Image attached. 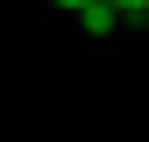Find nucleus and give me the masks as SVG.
Returning a JSON list of instances; mask_svg holds the SVG:
<instances>
[{
  "mask_svg": "<svg viewBox=\"0 0 149 142\" xmlns=\"http://www.w3.org/2000/svg\"><path fill=\"white\" fill-rule=\"evenodd\" d=\"M50 7H71V14H78V7H85V0H50Z\"/></svg>",
  "mask_w": 149,
  "mask_h": 142,
  "instance_id": "7ed1b4c3",
  "label": "nucleus"
},
{
  "mask_svg": "<svg viewBox=\"0 0 149 142\" xmlns=\"http://www.w3.org/2000/svg\"><path fill=\"white\" fill-rule=\"evenodd\" d=\"M78 22H85L92 36H107V29H121V14L107 7V0H85V7H78Z\"/></svg>",
  "mask_w": 149,
  "mask_h": 142,
  "instance_id": "f257e3e1",
  "label": "nucleus"
},
{
  "mask_svg": "<svg viewBox=\"0 0 149 142\" xmlns=\"http://www.w3.org/2000/svg\"><path fill=\"white\" fill-rule=\"evenodd\" d=\"M107 7H114L121 22H142V14H149V0H107Z\"/></svg>",
  "mask_w": 149,
  "mask_h": 142,
  "instance_id": "f03ea898",
  "label": "nucleus"
}]
</instances>
